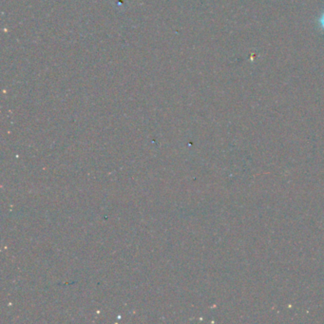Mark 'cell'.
I'll return each instance as SVG.
<instances>
[{
	"instance_id": "cell-1",
	"label": "cell",
	"mask_w": 324,
	"mask_h": 324,
	"mask_svg": "<svg viewBox=\"0 0 324 324\" xmlns=\"http://www.w3.org/2000/svg\"><path fill=\"white\" fill-rule=\"evenodd\" d=\"M320 22H321V25H322V27L324 28V15L321 18V19H320Z\"/></svg>"
}]
</instances>
